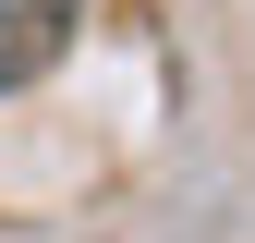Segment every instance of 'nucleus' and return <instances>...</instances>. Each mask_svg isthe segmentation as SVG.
Returning <instances> with one entry per match:
<instances>
[{
    "instance_id": "f257e3e1",
    "label": "nucleus",
    "mask_w": 255,
    "mask_h": 243,
    "mask_svg": "<svg viewBox=\"0 0 255 243\" xmlns=\"http://www.w3.org/2000/svg\"><path fill=\"white\" fill-rule=\"evenodd\" d=\"M85 0H0V98H24V85L61 73V49H73Z\"/></svg>"
}]
</instances>
